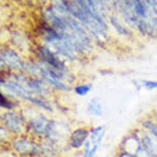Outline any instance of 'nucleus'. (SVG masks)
I'll return each mask as SVG.
<instances>
[{"label":"nucleus","instance_id":"1","mask_svg":"<svg viewBox=\"0 0 157 157\" xmlns=\"http://www.w3.org/2000/svg\"><path fill=\"white\" fill-rule=\"evenodd\" d=\"M104 135H105V130H103L102 127H99L92 132L90 139L86 142L85 144V150H84L85 157H93L95 155L102 142Z\"/></svg>","mask_w":157,"mask_h":157},{"label":"nucleus","instance_id":"2","mask_svg":"<svg viewBox=\"0 0 157 157\" xmlns=\"http://www.w3.org/2000/svg\"><path fill=\"white\" fill-rule=\"evenodd\" d=\"M39 56L41 58L44 62L48 63L49 66L53 67V69L58 72H63L64 69V65L60 62V60L57 59L52 51H50L49 49H47L45 47H40L38 49Z\"/></svg>","mask_w":157,"mask_h":157},{"label":"nucleus","instance_id":"3","mask_svg":"<svg viewBox=\"0 0 157 157\" xmlns=\"http://www.w3.org/2000/svg\"><path fill=\"white\" fill-rule=\"evenodd\" d=\"M1 63L7 65L13 68L20 69L23 67L20 57L13 50L5 49L1 52Z\"/></svg>","mask_w":157,"mask_h":157},{"label":"nucleus","instance_id":"4","mask_svg":"<svg viewBox=\"0 0 157 157\" xmlns=\"http://www.w3.org/2000/svg\"><path fill=\"white\" fill-rule=\"evenodd\" d=\"M3 86L6 89H8L18 96H21L23 99L30 101L33 97L31 95L32 92H31V90H29L27 88H25V86L21 85V83H18L17 82H10L8 83H5Z\"/></svg>","mask_w":157,"mask_h":157},{"label":"nucleus","instance_id":"5","mask_svg":"<svg viewBox=\"0 0 157 157\" xmlns=\"http://www.w3.org/2000/svg\"><path fill=\"white\" fill-rule=\"evenodd\" d=\"M16 151L21 155H31L36 153L38 147L36 143L28 140H17L14 142Z\"/></svg>","mask_w":157,"mask_h":157},{"label":"nucleus","instance_id":"6","mask_svg":"<svg viewBox=\"0 0 157 157\" xmlns=\"http://www.w3.org/2000/svg\"><path fill=\"white\" fill-rule=\"evenodd\" d=\"M3 122L11 131L20 132L22 128V124L20 118L13 113H6L3 115Z\"/></svg>","mask_w":157,"mask_h":157},{"label":"nucleus","instance_id":"7","mask_svg":"<svg viewBox=\"0 0 157 157\" xmlns=\"http://www.w3.org/2000/svg\"><path fill=\"white\" fill-rule=\"evenodd\" d=\"M89 132L85 128H78L72 132L70 143L73 148H80L85 143L86 140L87 139Z\"/></svg>","mask_w":157,"mask_h":157},{"label":"nucleus","instance_id":"8","mask_svg":"<svg viewBox=\"0 0 157 157\" xmlns=\"http://www.w3.org/2000/svg\"><path fill=\"white\" fill-rule=\"evenodd\" d=\"M31 126L33 127L34 130L38 133H45L49 131L50 124L49 121L44 116H39L37 118L32 119Z\"/></svg>","mask_w":157,"mask_h":157},{"label":"nucleus","instance_id":"9","mask_svg":"<svg viewBox=\"0 0 157 157\" xmlns=\"http://www.w3.org/2000/svg\"><path fill=\"white\" fill-rule=\"evenodd\" d=\"M40 72L42 73V76L44 79L52 86H54V87L60 89V90H67V86L64 85L63 83H62L59 81V79L54 76V74H52L51 72L48 71V70L40 69Z\"/></svg>","mask_w":157,"mask_h":157},{"label":"nucleus","instance_id":"10","mask_svg":"<svg viewBox=\"0 0 157 157\" xmlns=\"http://www.w3.org/2000/svg\"><path fill=\"white\" fill-rule=\"evenodd\" d=\"M88 110L94 115H101L102 114V106L96 100H93L88 106Z\"/></svg>","mask_w":157,"mask_h":157},{"label":"nucleus","instance_id":"11","mask_svg":"<svg viewBox=\"0 0 157 157\" xmlns=\"http://www.w3.org/2000/svg\"><path fill=\"white\" fill-rule=\"evenodd\" d=\"M143 126L147 129H148L150 132L155 137L157 140V124H155L153 122L147 121L143 123Z\"/></svg>","mask_w":157,"mask_h":157},{"label":"nucleus","instance_id":"12","mask_svg":"<svg viewBox=\"0 0 157 157\" xmlns=\"http://www.w3.org/2000/svg\"><path fill=\"white\" fill-rule=\"evenodd\" d=\"M91 89V86L90 85H80L77 86L75 88V91L77 94L80 95H86Z\"/></svg>","mask_w":157,"mask_h":157},{"label":"nucleus","instance_id":"13","mask_svg":"<svg viewBox=\"0 0 157 157\" xmlns=\"http://www.w3.org/2000/svg\"><path fill=\"white\" fill-rule=\"evenodd\" d=\"M144 86L148 90H155L157 89V82L155 81H144Z\"/></svg>","mask_w":157,"mask_h":157},{"label":"nucleus","instance_id":"14","mask_svg":"<svg viewBox=\"0 0 157 157\" xmlns=\"http://www.w3.org/2000/svg\"><path fill=\"white\" fill-rule=\"evenodd\" d=\"M1 106L2 107H5V108H11V102L7 100V98L4 97L2 94H1Z\"/></svg>","mask_w":157,"mask_h":157},{"label":"nucleus","instance_id":"15","mask_svg":"<svg viewBox=\"0 0 157 157\" xmlns=\"http://www.w3.org/2000/svg\"><path fill=\"white\" fill-rule=\"evenodd\" d=\"M112 22H113V24L114 25V26H115L116 29L118 30V31H119V33L124 34V35H127V34H128L127 33L128 31H127L124 28H123V27H122V26H120V25H119V24L117 22V21H116V22H114V21H113V20H112Z\"/></svg>","mask_w":157,"mask_h":157},{"label":"nucleus","instance_id":"16","mask_svg":"<svg viewBox=\"0 0 157 157\" xmlns=\"http://www.w3.org/2000/svg\"><path fill=\"white\" fill-rule=\"evenodd\" d=\"M122 157H135V156H132V155H123Z\"/></svg>","mask_w":157,"mask_h":157}]
</instances>
